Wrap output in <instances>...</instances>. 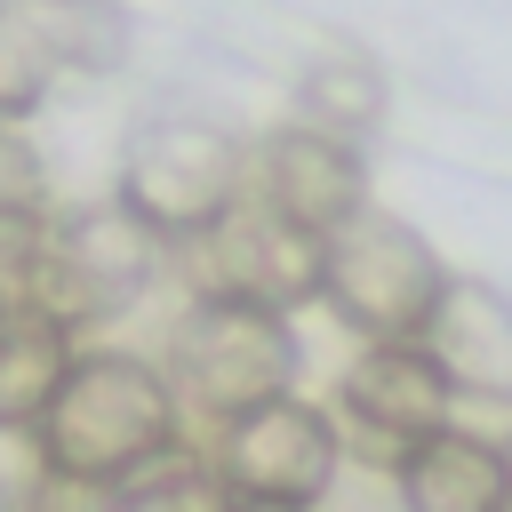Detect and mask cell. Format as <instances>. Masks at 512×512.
<instances>
[{
  "label": "cell",
  "instance_id": "30bf717a",
  "mask_svg": "<svg viewBox=\"0 0 512 512\" xmlns=\"http://www.w3.org/2000/svg\"><path fill=\"white\" fill-rule=\"evenodd\" d=\"M344 424L368 440V456H400L408 440L456 424V384L440 376V360L408 336V344H368L344 368Z\"/></svg>",
  "mask_w": 512,
  "mask_h": 512
},
{
  "label": "cell",
  "instance_id": "6da1fadb",
  "mask_svg": "<svg viewBox=\"0 0 512 512\" xmlns=\"http://www.w3.org/2000/svg\"><path fill=\"white\" fill-rule=\"evenodd\" d=\"M176 424H184V400L160 368H144L128 352H80L72 376L56 384L48 416H40V448L64 480L120 496L184 448Z\"/></svg>",
  "mask_w": 512,
  "mask_h": 512
},
{
  "label": "cell",
  "instance_id": "4fadbf2b",
  "mask_svg": "<svg viewBox=\"0 0 512 512\" xmlns=\"http://www.w3.org/2000/svg\"><path fill=\"white\" fill-rule=\"evenodd\" d=\"M72 360H80V352H72V328H64V320H48V312H32V304H8V312H0V424L40 432L56 384L72 376Z\"/></svg>",
  "mask_w": 512,
  "mask_h": 512
},
{
  "label": "cell",
  "instance_id": "8fae6325",
  "mask_svg": "<svg viewBox=\"0 0 512 512\" xmlns=\"http://www.w3.org/2000/svg\"><path fill=\"white\" fill-rule=\"evenodd\" d=\"M400 512H512V448L464 424H440L392 456Z\"/></svg>",
  "mask_w": 512,
  "mask_h": 512
},
{
  "label": "cell",
  "instance_id": "7c38bea8",
  "mask_svg": "<svg viewBox=\"0 0 512 512\" xmlns=\"http://www.w3.org/2000/svg\"><path fill=\"white\" fill-rule=\"evenodd\" d=\"M440 376L456 384V400H504L512 408V304L480 280H448L424 336H416Z\"/></svg>",
  "mask_w": 512,
  "mask_h": 512
},
{
  "label": "cell",
  "instance_id": "7a4b0ae2",
  "mask_svg": "<svg viewBox=\"0 0 512 512\" xmlns=\"http://www.w3.org/2000/svg\"><path fill=\"white\" fill-rule=\"evenodd\" d=\"M288 376H296V336H288V312H272V304L192 296V312L168 336V384L208 424H232V416L280 400Z\"/></svg>",
  "mask_w": 512,
  "mask_h": 512
},
{
  "label": "cell",
  "instance_id": "9a60e30c",
  "mask_svg": "<svg viewBox=\"0 0 512 512\" xmlns=\"http://www.w3.org/2000/svg\"><path fill=\"white\" fill-rule=\"evenodd\" d=\"M0 208H40V152L16 112H0Z\"/></svg>",
  "mask_w": 512,
  "mask_h": 512
},
{
  "label": "cell",
  "instance_id": "9c48e42d",
  "mask_svg": "<svg viewBox=\"0 0 512 512\" xmlns=\"http://www.w3.org/2000/svg\"><path fill=\"white\" fill-rule=\"evenodd\" d=\"M248 192H256L264 208H280L288 224H304L312 240L344 232V224L368 208V176H360L352 136H328V128H312V120L264 136V152L248 160Z\"/></svg>",
  "mask_w": 512,
  "mask_h": 512
},
{
  "label": "cell",
  "instance_id": "e0dca14e",
  "mask_svg": "<svg viewBox=\"0 0 512 512\" xmlns=\"http://www.w3.org/2000/svg\"><path fill=\"white\" fill-rule=\"evenodd\" d=\"M0 312H8V288H0Z\"/></svg>",
  "mask_w": 512,
  "mask_h": 512
},
{
  "label": "cell",
  "instance_id": "52a82bcc",
  "mask_svg": "<svg viewBox=\"0 0 512 512\" xmlns=\"http://www.w3.org/2000/svg\"><path fill=\"white\" fill-rule=\"evenodd\" d=\"M336 456H344L336 424H328L312 400H296V392H280V400L216 424V448H208V464L224 472L232 496H280V504L328 496Z\"/></svg>",
  "mask_w": 512,
  "mask_h": 512
},
{
  "label": "cell",
  "instance_id": "5bb4252c",
  "mask_svg": "<svg viewBox=\"0 0 512 512\" xmlns=\"http://www.w3.org/2000/svg\"><path fill=\"white\" fill-rule=\"evenodd\" d=\"M376 112H384V80H376L368 64L336 56V64H312V72H304V120H312V128L360 136Z\"/></svg>",
  "mask_w": 512,
  "mask_h": 512
},
{
  "label": "cell",
  "instance_id": "ba28073f",
  "mask_svg": "<svg viewBox=\"0 0 512 512\" xmlns=\"http://www.w3.org/2000/svg\"><path fill=\"white\" fill-rule=\"evenodd\" d=\"M120 16L104 0H0V112H32L64 72H104Z\"/></svg>",
  "mask_w": 512,
  "mask_h": 512
},
{
  "label": "cell",
  "instance_id": "2e32d148",
  "mask_svg": "<svg viewBox=\"0 0 512 512\" xmlns=\"http://www.w3.org/2000/svg\"><path fill=\"white\" fill-rule=\"evenodd\" d=\"M232 512H312V504H280V496H232Z\"/></svg>",
  "mask_w": 512,
  "mask_h": 512
},
{
  "label": "cell",
  "instance_id": "277c9868",
  "mask_svg": "<svg viewBox=\"0 0 512 512\" xmlns=\"http://www.w3.org/2000/svg\"><path fill=\"white\" fill-rule=\"evenodd\" d=\"M440 288H448L440 256H432L408 224H392V216H376V208H360L344 232L320 240V296H328L336 320L360 328L368 344H408V336H424Z\"/></svg>",
  "mask_w": 512,
  "mask_h": 512
},
{
  "label": "cell",
  "instance_id": "5b68a950",
  "mask_svg": "<svg viewBox=\"0 0 512 512\" xmlns=\"http://www.w3.org/2000/svg\"><path fill=\"white\" fill-rule=\"evenodd\" d=\"M120 200L160 232V240H192L200 224H216L224 208L248 200V152L232 128L208 120H152L128 136L120 152Z\"/></svg>",
  "mask_w": 512,
  "mask_h": 512
},
{
  "label": "cell",
  "instance_id": "8992f818",
  "mask_svg": "<svg viewBox=\"0 0 512 512\" xmlns=\"http://www.w3.org/2000/svg\"><path fill=\"white\" fill-rule=\"evenodd\" d=\"M176 264L192 296H232V304H272V312L320 296V240L288 224L280 208H264L256 192L224 208L216 224H200L192 240H176Z\"/></svg>",
  "mask_w": 512,
  "mask_h": 512
},
{
  "label": "cell",
  "instance_id": "3957f363",
  "mask_svg": "<svg viewBox=\"0 0 512 512\" xmlns=\"http://www.w3.org/2000/svg\"><path fill=\"white\" fill-rule=\"evenodd\" d=\"M152 264H160V232H152L128 200H96V208L48 216L24 304L48 312V320H64V328H88V320L128 312V304L144 296Z\"/></svg>",
  "mask_w": 512,
  "mask_h": 512
}]
</instances>
